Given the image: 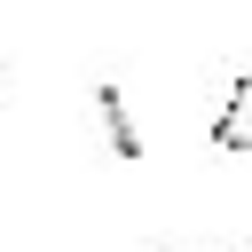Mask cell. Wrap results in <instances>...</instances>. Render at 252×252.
Segmentation results:
<instances>
[{"mask_svg": "<svg viewBox=\"0 0 252 252\" xmlns=\"http://www.w3.org/2000/svg\"><path fill=\"white\" fill-rule=\"evenodd\" d=\"M213 142H220V150H244V158H252V71H236V87L220 94Z\"/></svg>", "mask_w": 252, "mask_h": 252, "instance_id": "obj_2", "label": "cell"}, {"mask_svg": "<svg viewBox=\"0 0 252 252\" xmlns=\"http://www.w3.org/2000/svg\"><path fill=\"white\" fill-rule=\"evenodd\" d=\"M94 118H102V142H110V158H142V134H134V110H126V87L118 79H102L94 87Z\"/></svg>", "mask_w": 252, "mask_h": 252, "instance_id": "obj_1", "label": "cell"}]
</instances>
